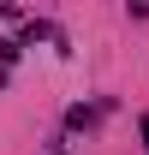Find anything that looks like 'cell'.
Returning a JSON list of instances; mask_svg holds the SVG:
<instances>
[{
	"label": "cell",
	"instance_id": "cell-3",
	"mask_svg": "<svg viewBox=\"0 0 149 155\" xmlns=\"http://www.w3.org/2000/svg\"><path fill=\"white\" fill-rule=\"evenodd\" d=\"M48 155H66V149H48Z\"/></svg>",
	"mask_w": 149,
	"mask_h": 155
},
{
	"label": "cell",
	"instance_id": "cell-1",
	"mask_svg": "<svg viewBox=\"0 0 149 155\" xmlns=\"http://www.w3.org/2000/svg\"><path fill=\"white\" fill-rule=\"evenodd\" d=\"M95 119H101V107H72L66 114V131H90Z\"/></svg>",
	"mask_w": 149,
	"mask_h": 155
},
{
	"label": "cell",
	"instance_id": "cell-2",
	"mask_svg": "<svg viewBox=\"0 0 149 155\" xmlns=\"http://www.w3.org/2000/svg\"><path fill=\"white\" fill-rule=\"evenodd\" d=\"M18 54H24V42L6 36V42H0V72H12V60H18Z\"/></svg>",
	"mask_w": 149,
	"mask_h": 155
}]
</instances>
